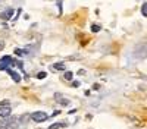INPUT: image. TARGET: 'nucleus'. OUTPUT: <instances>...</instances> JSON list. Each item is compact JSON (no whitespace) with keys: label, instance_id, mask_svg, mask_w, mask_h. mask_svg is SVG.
I'll use <instances>...</instances> for the list:
<instances>
[{"label":"nucleus","instance_id":"nucleus-1","mask_svg":"<svg viewBox=\"0 0 147 129\" xmlns=\"http://www.w3.org/2000/svg\"><path fill=\"white\" fill-rule=\"evenodd\" d=\"M19 126V117L9 116L6 119L0 120V129H18Z\"/></svg>","mask_w":147,"mask_h":129},{"label":"nucleus","instance_id":"nucleus-2","mask_svg":"<svg viewBox=\"0 0 147 129\" xmlns=\"http://www.w3.org/2000/svg\"><path fill=\"white\" fill-rule=\"evenodd\" d=\"M47 117H49V114L46 112H34V113H31V119L37 123H41V122L47 120Z\"/></svg>","mask_w":147,"mask_h":129},{"label":"nucleus","instance_id":"nucleus-3","mask_svg":"<svg viewBox=\"0 0 147 129\" xmlns=\"http://www.w3.org/2000/svg\"><path fill=\"white\" fill-rule=\"evenodd\" d=\"M12 65H13V60H12L10 56H3L0 59V70H7L10 69Z\"/></svg>","mask_w":147,"mask_h":129},{"label":"nucleus","instance_id":"nucleus-4","mask_svg":"<svg viewBox=\"0 0 147 129\" xmlns=\"http://www.w3.org/2000/svg\"><path fill=\"white\" fill-rule=\"evenodd\" d=\"M12 113V109L10 106H0V117H3V119H6V117H9Z\"/></svg>","mask_w":147,"mask_h":129},{"label":"nucleus","instance_id":"nucleus-5","mask_svg":"<svg viewBox=\"0 0 147 129\" xmlns=\"http://www.w3.org/2000/svg\"><path fill=\"white\" fill-rule=\"evenodd\" d=\"M55 98L59 104H62V106H68L69 104V100H66L65 97H62V94H55Z\"/></svg>","mask_w":147,"mask_h":129},{"label":"nucleus","instance_id":"nucleus-6","mask_svg":"<svg viewBox=\"0 0 147 129\" xmlns=\"http://www.w3.org/2000/svg\"><path fill=\"white\" fill-rule=\"evenodd\" d=\"M12 13H13V10H12V9H7L6 12H2V13H0V19H3V21H7V19H10Z\"/></svg>","mask_w":147,"mask_h":129},{"label":"nucleus","instance_id":"nucleus-7","mask_svg":"<svg viewBox=\"0 0 147 129\" xmlns=\"http://www.w3.org/2000/svg\"><path fill=\"white\" fill-rule=\"evenodd\" d=\"M6 72H7V74H9V75L12 76V79H13L15 82H19V81H21V76H19V74H18V72H15V70H12V69H7Z\"/></svg>","mask_w":147,"mask_h":129},{"label":"nucleus","instance_id":"nucleus-8","mask_svg":"<svg viewBox=\"0 0 147 129\" xmlns=\"http://www.w3.org/2000/svg\"><path fill=\"white\" fill-rule=\"evenodd\" d=\"M65 126H68L66 122H57V123L50 125V126H49V129H60V128H65Z\"/></svg>","mask_w":147,"mask_h":129},{"label":"nucleus","instance_id":"nucleus-9","mask_svg":"<svg viewBox=\"0 0 147 129\" xmlns=\"http://www.w3.org/2000/svg\"><path fill=\"white\" fill-rule=\"evenodd\" d=\"M52 70H65V65H63V63H56V65H52Z\"/></svg>","mask_w":147,"mask_h":129},{"label":"nucleus","instance_id":"nucleus-10","mask_svg":"<svg viewBox=\"0 0 147 129\" xmlns=\"http://www.w3.org/2000/svg\"><path fill=\"white\" fill-rule=\"evenodd\" d=\"M141 13H143V16H147V3H144L141 6Z\"/></svg>","mask_w":147,"mask_h":129},{"label":"nucleus","instance_id":"nucleus-11","mask_svg":"<svg viewBox=\"0 0 147 129\" xmlns=\"http://www.w3.org/2000/svg\"><path fill=\"white\" fill-rule=\"evenodd\" d=\"M72 76H74V75H72V72H65V75H63V78H65L66 81H71V79H72Z\"/></svg>","mask_w":147,"mask_h":129},{"label":"nucleus","instance_id":"nucleus-12","mask_svg":"<svg viewBox=\"0 0 147 129\" xmlns=\"http://www.w3.org/2000/svg\"><path fill=\"white\" fill-rule=\"evenodd\" d=\"M91 29H93V32H97V31H100V27L94 23V25H91Z\"/></svg>","mask_w":147,"mask_h":129},{"label":"nucleus","instance_id":"nucleus-13","mask_svg":"<svg viewBox=\"0 0 147 129\" xmlns=\"http://www.w3.org/2000/svg\"><path fill=\"white\" fill-rule=\"evenodd\" d=\"M37 78H38V79H44V78H46V72H40V74H37Z\"/></svg>","mask_w":147,"mask_h":129},{"label":"nucleus","instance_id":"nucleus-14","mask_svg":"<svg viewBox=\"0 0 147 129\" xmlns=\"http://www.w3.org/2000/svg\"><path fill=\"white\" fill-rule=\"evenodd\" d=\"M15 53H16L18 56H24V54H25V51L21 50V49H16V50H15Z\"/></svg>","mask_w":147,"mask_h":129},{"label":"nucleus","instance_id":"nucleus-15","mask_svg":"<svg viewBox=\"0 0 147 129\" xmlns=\"http://www.w3.org/2000/svg\"><path fill=\"white\" fill-rule=\"evenodd\" d=\"M3 47H5V41H0V50H3Z\"/></svg>","mask_w":147,"mask_h":129}]
</instances>
